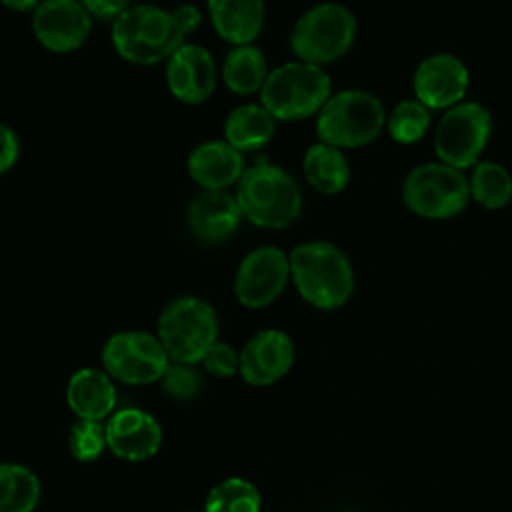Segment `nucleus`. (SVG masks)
<instances>
[{
	"label": "nucleus",
	"mask_w": 512,
	"mask_h": 512,
	"mask_svg": "<svg viewBox=\"0 0 512 512\" xmlns=\"http://www.w3.org/2000/svg\"><path fill=\"white\" fill-rule=\"evenodd\" d=\"M202 22V14L194 4H180L166 10L154 4L128 6L110 30L112 44L120 58L138 66H150L168 60L186 36Z\"/></svg>",
	"instance_id": "1"
},
{
	"label": "nucleus",
	"mask_w": 512,
	"mask_h": 512,
	"mask_svg": "<svg viewBox=\"0 0 512 512\" xmlns=\"http://www.w3.org/2000/svg\"><path fill=\"white\" fill-rule=\"evenodd\" d=\"M290 278L298 294L320 310H336L354 290V272L346 254L330 242H304L290 252Z\"/></svg>",
	"instance_id": "2"
},
{
	"label": "nucleus",
	"mask_w": 512,
	"mask_h": 512,
	"mask_svg": "<svg viewBox=\"0 0 512 512\" xmlns=\"http://www.w3.org/2000/svg\"><path fill=\"white\" fill-rule=\"evenodd\" d=\"M234 196L244 218L260 228H286L302 208L296 180L284 168L266 162L244 170Z\"/></svg>",
	"instance_id": "3"
},
{
	"label": "nucleus",
	"mask_w": 512,
	"mask_h": 512,
	"mask_svg": "<svg viewBox=\"0 0 512 512\" xmlns=\"http://www.w3.org/2000/svg\"><path fill=\"white\" fill-rule=\"evenodd\" d=\"M328 98V74L320 66L302 60L270 70L260 88V102L276 120L308 118L320 112Z\"/></svg>",
	"instance_id": "4"
},
{
	"label": "nucleus",
	"mask_w": 512,
	"mask_h": 512,
	"mask_svg": "<svg viewBox=\"0 0 512 512\" xmlns=\"http://www.w3.org/2000/svg\"><path fill=\"white\" fill-rule=\"evenodd\" d=\"M382 102L364 90H342L318 112L320 142L336 148H356L372 142L384 126Z\"/></svg>",
	"instance_id": "5"
},
{
	"label": "nucleus",
	"mask_w": 512,
	"mask_h": 512,
	"mask_svg": "<svg viewBox=\"0 0 512 512\" xmlns=\"http://www.w3.org/2000/svg\"><path fill=\"white\" fill-rule=\"evenodd\" d=\"M218 318L214 308L196 296L172 300L160 314L158 338L172 362L196 364L216 342Z\"/></svg>",
	"instance_id": "6"
},
{
	"label": "nucleus",
	"mask_w": 512,
	"mask_h": 512,
	"mask_svg": "<svg viewBox=\"0 0 512 512\" xmlns=\"http://www.w3.org/2000/svg\"><path fill=\"white\" fill-rule=\"evenodd\" d=\"M356 38L354 14L334 2H324L304 12L290 34L292 52L310 64H330L344 56Z\"/></svg>",
	"instance_id": "7"
},
{
	"label": "nucleus",
	"mask_w": 512,
	"mask_h": 512,
	"mask_svg": "<svg viewBox=\"0 0 512 512\" xmlns=\"http://www.w3.org/2000/svg\"><path fill=\"white\" fill-rule=\"evenodd\" d=\"M470 186L464 174L444 162H430L416 166L404 182L406 206L424 218H450L464 210Z\"/></svg>",
	"instance_id": "8"
},
{
	"label": "nucleus",
	"mask_w": 512,
	"mask_h": 512,
	"mask_svg": "<svg viewBox=\"0 0 512 512\" xmlns=\"http://www.w3.org/2000/svg\"><path fill=\"white\" fill-rule=\"evenodd\" d=\"M170 356L158 336L142 330L112 334L102 348L106 372L124 384H150L164 376Z\"/></svg>",
	"instance_id": "9"
},
{
	"label": "nucleus",
	"mask_w": 512,
	"mask_h": 512,
	"mask_svg": "<svg viewBox=\"0 0 512 512\" xmlns=\"http://www.w3.org/2000/svg\"><path fill=\"white\" fill-rule=\"evenodd\" d=\"M490 136V114L476 102L448 108L436 128L438 158L458 170L476 164Z\"/></svg>",
	"instance_id": "10"
},
{
	"label": "nucleus",
	"mask_w": 512,
	"mask_h": 512,
	"mask_svg": "<svg viewBox=\"0 0 512 512\" xmlns=\"http://www.w3.org/2000/svg\"><path fill=\"white\" fill-rule=\"evenodd\" d=\"M288 280V254L276 246H258L242 258L234 278V292L242 306L264 308L282 294Z\"/></svg>",
	"instance_id": "11"
},
{
	"label": "nucleus",
	"mask_w": 512,
	"mask_h": 512,
	"mask_svg": "<svg viewBox=\"0 0 512 512\" xmlns=\"http://www.w3.org/2000/svg\"><path fill=\"white\" fill-rule=\"evenodd\" d=\"M92 18L80 0H44L32 14L36 40L50 52L78 50L90 36Z\"/></svg>",
	"instance_id": "12"
},
{
	"label": "nucleus",
	"mask_w": 512,
	"mask_h": 512,
	"mask_svg": "<svg viewBox=\"0 0 512 512\" xmlns=\"http://www.w3.org/2000/svg\"><path fill=\"white\" fill-rule=\"evenodd\" d=\"M166 82L176 100L202 104L216 90V62L204 46L184 44L166 60Z\"/></svg>",
	"instance_id": "13"
},
{
	"label": "nucleus",
	"mask_w": 512,
	"mask_h": 512,
	"mask_svg": "<svg viewBox=\"0 0 512 512\" xmlns=\"http://www.w3.org/2000/svg\"><path fill=\"white\" fill-rule=\"evenodd\" d=\"M294 364V344L282 330L256 332L240 352V374L252 386H270L284 378Z\"/></svg>",
	"instance_id": "14"
},
{
	"label": "nucleus",
	"mask_w": 512,
	"mask_h": 512,
	"mask_svg": "<svg viewBox=\"0 0 512 512\" xmlns=\"http://www.w3.org/2000/svg\"><path fill=\"white\" fill-rule=\"evenodd\" d=\"M468 88V70L452 54H434L420 62L414 74V92L428 110L456 106Z\"/></svg>",
	"instance_id": "15"
},
{
	"label": "nucleus",
	"mask_w": 512,
	"mask_h": 512,
	"mask_svg": "<svg viewBox=\"0 0 512 512\" xmlns=\"http://www.w3.org/2000/svg\"><path fill=\"white\" fill-rule=\"evenodd\" d=\"M106 444L118 458L140 462L158 452L162 444V428L150 412L122 408L106 422Z\"/></svg>",
	"instance_id": "16"
},
{
	"label": "nucleus",
	"mask_w": 512,
	"mask_h": 512,
	"mask_svg": "<svg viewBox=\"0 0 512 512\" xmlns=\"http://www.w3.org/2000/svg\"><path fill=\"white\" fill-rule=\"evenodd\" d=\"M242 218L240 204L228 190H202L188 206V226L202 242L230 238Z\"/></svg>",
	"instance_id": "17"
},
{
	"label": "nucleus",
	"mask_w": 512,
	"mask_h": 512,
	"mask_svg": "<svg viewBox=\"0 0 512 512\" xmlns=\"http://www.w3.org/2000/svg\"><path fill=\"white\" fill-rule=\"evenodd\" d=\"M244 170L242 152L226 140L202 142L188 156V174L202 190H228Z\"/></svg>",
	"instance_id": "18"
},
{
	"label": "nucleus",
	"mask_w": 512,
	"mask_h": 512,
	"mask_svg": "<svg viewBox=\"0 0 512 512\" xmlns=\"http://www.w3.org/2000/svg\"><path fill=\"white\" fill-rule=\"evenodd\" d=\"M66 402L80 420H102L116 406V388L108 372L80 368L72 374L66 388Z\"/></svg>",
	"instance_id": "19"
},
{
	"label": "nucleus",
	"mask_w": 512,
	"mask_h": 512,
	"mask_svg": "<svg viewBox=\"0 0 512 512\" xmlns=\"http://www.w3.org/2000/svg\"><path fill=\"white\" fill-rule=\"evenodd\" d=\"M216 34L234 44H252L264 26V0H206Z\"/></svg>",
	"instance_id": "20"
},
{
	"label": "nucleus",
	"mask_w": 512,
	"mask_h": 512,
	"mask_svg": "<svg viewBox=\"0 0 512 512\" xmlns=\"http://www.w3.org/2000/svg\"><path fill=\"white\" fill-rule=\"evenodd\" d=\"M276 130V118L262 104L236 106L224 122V140L240 152L264 148Z\"/></svg>",
	"instance_id": "21"
},
{
	"label": "nucleus",
	"mask_w": 512,
	"mask_h": 512,
	"mask_svg": "<svg viewBox=\"0 0 512 512\" xmlns=\"http://www.w3.org/2000/svg\"><path fill=\"white\" fill-rule=\"evenodd\" d=\"M304 176L308 184L322 194H336L350 180V166L340 148L318 142L304 154Z\"/></svg>",
	"instance_id": "22"
},
{
	"label": "nucleus",
	"mask_w": 512,
	"mask_h": 512,
	"mask_svg": "<svg viewBox=\"0 0 512 512\" xmlns=\"http://www.w3.org/2000/svg\"><path fill=\"white\" fill-rule=\"evenodd\" d=\"M268 76V64L260 48L254 44L234 46L222 64V80L234 94L248 96L260 92Z\"/></svg>",
	"instance_id": "23"
},
{
	"label": "nucleus",
	"mask_w": 512,
	"mask_h": 512,
	"mask_svg": "<svg viewBox=\"0 0 512 512\" xmlns=\"http://www.w3.org/2000/svg\"><path fill=\"white\" fill-rule=\"evenodd\" d=\"M40 500L38 476L22 464H0V512H32Z\"/></svg>",
	"instance_id": "24"
},
{
	"label": "nucleus",
	"mask_w": 512,
	"mask_h": 512,
	"mask_svg": "<svg viewBox=\"0 0 512 512\" xmlns=\"http://www.w3.org/2000/svg\"><path fill=\"white\" fill-rule=\"evenodd\" d=\"M468 186L472 198L484 208H502L512 200V178L508 170L496 162L476 164Z\"/></svg>",
	"instance_id": "25"
},
{
	"label": "nucleus",
	"mask_w": 512,
	"mask_h": 512,
	"mask_svg": "<svg viewBox=\"0 0 512 512\" xmlns=\"http://www.w3.org/2000/svg\"><path fill=\"white\" fill-rule=\"evenodd\" d=\"M260 492L244 478H226L216 484L204 504V512H260Z\"/></svg>",
	"instance_id": "26"
},
{
	"label": "nucleus",
	"mask_w": 512,
	"mask_h": 512,
	"mask_svg": "<svg viewBox=\"0 0 512 512\" xmlns=\"http://www.w3.org/2000/svg\"><path fill=\"white\" fill-rule=\"evenodd\" d=\"M430 126V112L420 100H404L400 102L390 118L388 132L400 144H412L420 140Z\"/></svg>",
	"instance_id": "27"
},
{
	"label": "nucleus",
	"mask_w": 512,
	"mask_h": 512,
	"mask_svg": "<svg viewBox=\"0 0 512 512\" xmlns=\"http://www.w3.org/2000/svg\"><path fill=\"white\" fill-rule=\"evenodd\" d=\"M68 448L80 462L96 460L104 452V448H108L106 426H102V422L98 420H78L70 428Z\"/></svg>",
	"instance_id": "28"
},
{
	"label": "nucleus",
	"mask_w": 512,
	"mask_h": 512,
	"mask_svg": "<svg viewBox=\"0 0 512 512\" xmlns=\"http://www.w3.org/2000/svg\"><path fill=\"white\" fill-rule=\"evenodd\" d=\"M160 382L164 392L178 400L194 398L202 386L200 372L194 368V364H182V362H170Z\"/></svg>",
	"instance_id": "29"
},
{
	"label": "nucleus",
	"mask_w": 512,
	"mask_h": 512,
	"mask_svg": "<svg viewBox=\"0 0 512 512\" xmlns=\"http://www.w3.org/2000/svg\"><path fill=\"white\" fill-rule=\"evenodd\" d=\"M200 362L210 374L220 378L232 376L236 370H240V354L230 344L218 342V340L206 350Z\"/></svg>",
	"instance_id": "30"
},
{
	"label": "nucleus",
	"mask_w": 512,
	"mask_h": 512,
	"mask_svg": "<svg viewBox=\"0 0 512 512\" xmlns=\"http://www.w3.org/2000/svg\"><path fill=\"white\" fill-rule=\"evenodd\" d=\"M20 154V140L16 132L0 122V176L6 174L18 160Z\"/></svg>",
	"instance_id": "31"
},
{
	"label": "nucleus",
	"mask_w": 512,
	"mask_h": 512,
	"mask_svg": "<svg viewBox=\"0 0 512 512\" xmlns=\"http://www.w3.org/2000/svg\"><path fill=\"white\" fill-rule=\"evenodd\" d=\"M80 2L90 16H96L100 20H112V22L128 8V0H80Z\"/></svg>",
	"instance_id": "32"
},
{
	"label": "nucleus",
	"mask_w": 512,
	"mask_h": 512,
	"mask_svg": "<svg viewBox=\"0 0 512 512\" xmlns=\"http://www.w3.org/2000/svg\"><path fill=\"white\" fill-rule=\"evenodd\" d=\"M0 4L12 12H28L36 10L40 0H0Z\"/></svg>",
	"instance_id": "33"
}]
</instances>
